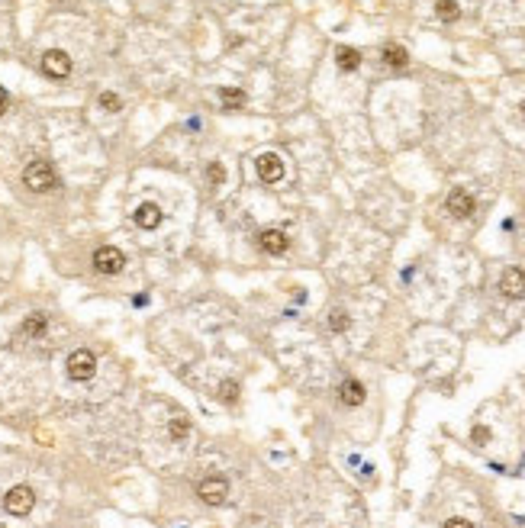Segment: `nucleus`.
Wrapping results in <instances>:
<instances>
[{
	"label": "nucleus",
	"instance_id": "13",
	"mask_svg": "<svg viewBox=\"0 0 525 528\" xmlns=\"http://www.w3.org/2000/svg\"><path fill=\"white\" fill-rule=\"evenodd\" d=\"M48 329V316L46 313H33L23 319V325H19V335H26V338H42Z\"/></svg>",
	"mask_w": 525,
	"mask_h": 528
},
{
	"label": "nucleus",
	"instance_id": "10",
	"mask_svg": "<svg viewBox=\"0 0 525 528\" xmlns=\"http://www.w3.org/2000/svg\"><path fill=\"white\" fill-rule=\"evenodd\" d=\"M365 397H367V390H365V383H361V380H355V377L342 380V387H338V399H342L345 406H361V403H365Z\"/></svg>",
	"mask_w": 525,
	"mask_h": 528
},
{
	"label": "nucleus",
	"instance_id": "23",
	"mask_svg": "<svg viewBox=\"0 0 525 528\" xmlns=\"http://www.w3.org/2000/svg\"><path fill=\"white\" fill-rule=\"evenodd\" d=\"M487 438H490V428H483V426L474 428V441H477V445H480V441H487Z\"/></svg>",
	"mask_w": 525,
	"mask_h": 528
},
{
	"label": "nucleus",
	"instance_id": "8",
	"mask_svg": "<svg viewBox=\"0 0 525 528\" xmlns=\"http://www.w3.org/2000/svg\"><path fill=\"white\" fill-rule=\"evenodd\" d=\"M499 290L513 300H522L525 297V271L522 268H506L503 277H499Z\"/></svg>",
	"mask_w": 525,
	"mask_h": 528
},
{
	"label": "nucleus",
	"instance_id": "19",
	"mask_svg": "<svg viewBox=\"0 0 525 528\" xmlns=\"http://www.w3.org/2000/svg\"><path fill=\"white\" fill-rule=\"evenodd\" d=\"M348 322H351V319H348L345 309H335V313L329 316V329H332V332H345Z\"/></svg>",
	"mask_w": 525,
	"mask_h": 528
},
{
	"label": "nucleus",
	"instance_id": "17",
	"mask_svg": "<svg viewBox=\"0 0 525 528\" xmlns=\"http://www.w3.org/2000/svg\"><path fill=\"white\" fill-rule=\"evenodd\" d=\"M435 13H439L441 23H454L461 17V7H458V0H439L435 3Z\"/></svg>",
	"mask_w": 525,
	"mask_h": 528
},
{
	"label": "nucleus",
	"instance_id": "3",
	"mask_svg": "<svg viewBox=\"0 0 525 528\" xmlns=\"http://www.w3.org/2000/svg\"><path fill=\"white\" fill-rule=\"evenodd\" d=\"M33 506H36V493H33V486H26V483L10 486L7 496H3V509H7L10 516H17V519L29 516V512H33Z\"/></svg>",
	"mask_w": 525,
	"mask_h": 528
},
{
	"label": "nucleus",
	"instance_id": "2",
	"mask_svg": "<svg viewBox=\"0 0 525 528\" xmlns=\"http://www.w3.org/2000/svg\"><path fill=\"white\" fill-rule=\"evenodd\" d=\"M68 377L77 380V383H84V380H91L97 374V358L91 348H75V352L68 354Z\"/></svg>",
	"mask_w": 525,
	"mask_h": 528
},
{
	"label": "nucleus",
	"instance_id": "12",
	"mask_svg": "<svg viewBox=\"0 0 525 528\" xmlns=\"http://www.w3.org/2000/svg\"><path fill=\"white\" fill-rule=\"evenodd\" d=\"M136 226L139 229H158L161 226V219H165V213H161V206L158 203H142L139 210H136Z\"/></svg>",
	"mask_w": 525,
	"mask_h": 528
},
{
	"label": "nucleus",
	"instance_id": "1",
	"mask_svg": "<svg viewBox=\"0 0 525 528\" xmlns=\"http://www.w3.org/2000/svg\"><path fill=\"white\" fill-rule=\"evenodd\" d=\"M23 184L29 187V190H36V194H48V190H55L58 187V174H55V167H52V161H29L26 167H23Z\"/></svg>",
	"mask_w": 525,
	"mask_h": 528
},
{
	"label": "nucleus",
	"instance_id": "26",
	"mask_svg": "<svg viewBox=\"0 0 525 528\" xmlns=\"http://www.w3.org/2000/svg\"><path fill=\"white\" fill-rule=\"evenodd\" d=\"M519 110H522V116H525V100H522V107H519Z\"/></svg>",
	"mask_w": 525,
	"mask_h": 528
},
{
	"label": "nucleus",
	"instance_id": "6",
	"mask_svg": "<svg viewBox=\"0 0 525 528\" xmlns=\"http://www.w3.org/2000/svg\"><path fill=\"white\" fill-rule=\"evenodd\" d=\"M122 264H126V258H122V251L113 248V245H100V248L94 251V268L100 271V274H120Z\"/></svg>",
	"mask_w": 525,
	"mask_h": 528
},
{
	"label": "nucleus",
	"instance_id": "11",
	"mask_svg": "<svg viewBox=\"0 0 525 528\" xmlns=\"http://www.w3.org/2000/svg\"><path fill=\"white\" fill-rule=\"evenodd\" d=\"M258 245H261L268 255H284V251L291 248V239H287L281 229H264L261 235H258Z\"/></svg>",
	"mask_w": 525,
	"mask_h": 528
},
{
	"label": "nucleus",
	"instance_id": "9",
	"mask_svg": "<svg viewBox=\"0 0 525 528\" xmlns=\"http://www.w3.org/2000/svg\"><path fill=\"white\" fill-rule=\"evenodd\" d=\"M474 206L477 203H474V197H470L464 187H454V190L448 194V213L458 216V219H464V216L474 213Z\"/></svg>",
	"mask_w": 525,
	"mask_h": 528
},
{
	"label": "nucleus",
	"instance_id": "14",
	"mask_svg": "<svg viewBox=\"0 0 525 528\" xmlns=\"http://www.w3.org/2000/svg\"><path fill=\"white\" fill-rule=\"evenodd\" d=\"M335 65L342 68V71H355L358 65H361V52L351 46H338L335 48Z\"/></svg>",
	"mask_w": 525,
	"mask_h": 528
},
{
	"label": "nucleus",
	"instance_id": "4",
	"mask_svg": "<svg viewBox=\"0 0 525 528\" xmlns=\"http://www.w3.org/2000/svg\"><path fill=\"white\" fill-rule=\"evenodd\" d=\"M197 496L207 502V506H223L225 496H229V483H225L223 477H207V480H200Z\"/></svg>",
	"mask_w": 525,
	"mask_h": 528
},
{
	"label": "nucleus",
	"instance_id": "7",
	"mask_svg": "<svg viewBox=\"0 0 525 528\" xmlns=\"http://www.w3.org/2000/svg\"><path fill=\"white\" fill-rule=\"evenodd\" d=\"M255 167H258V177H261L264 184H277V181L284 177V161L274 155V152H264V155H258Z\"/></svg>",
	"mask_w": 525,
	"mask_h": 528
},
{
	"label": "nucleus",
	"instance_id": "25",
	"mask_svg": "<svg viewBox=\"0 0 525 528\" xmlns=\"http://www.w3.org/2000/svg\"><path fill=\"white\" fill-rule=\"evenodd\" d=\"M7 107H10V97H7V91H3V87H0V116H3V113H7Z\"/></svg>",
	"mask_w": 525,
	"mask_h": 528
},
{
	"label": "nucleus",
	"instance_id": "21",
	"mask_svg": "<svg viewBox=\"0 0 525 528\" xmlns=\"http://www.w3.org/2000/svg\"><path fill=\"white\" fill-rule=\"evenodd\" d=\"M100 107H104L107 113H116V110H120V97H116L113 91H104V93H100Z\"/></svg>",
	"mask_w": 525,
	"mask_h": 528
},
{
	"label": "nucleus",
	"instance_id": "5",
	"mask_svg": "<svg viewBox=\"0 0 525 528\" xmlns=\"http://www.w3.org/2000/svg\"><path fill=\"white\" fill-rule=\"evenodd\" d=\"M42 71H46L48 78H55V81L68 78L71 75V58H68V52H62V48H48L46 55H42Z\"/></svg>",
	"mask_w": 525,
	"mask_h": 528
},
{
	"label": "nucleus",
	"instance_id": "22",
	"mask_svg": "<svg viewBox=\"0 0 525 528\" xmlns=\"http://www.w3.org/2000/svg\"><path fill=\"white\" fill-rule=\"evenodd\" d=\"M207 181H210V184H223V181H225V171H223V165H219V161H213V165L207 167Z\"/></svg>",
	"mask_w": 525,
	"mask_h": 528
},
{
	"label": "nucleus",
	"instance_id": "16",
	"mask_svg": "<svg viewBox=\"0 0 525 528\" xmlns=\"http://www.w3.org/2000/svg\"><path fill=\"white\" fill-rule=\"evenodd\" d=\"M219 100H223L225 110H239L245 103V91L242 87H223V91H219Z\"/></svg>",
	"mask_w": 525,
	"mask_h": 528
},
{
	"label": "nucleus",
	"instance_id": "24",
	"mask_svg": "<svg viewBox=\"0 0 525 528\" xmlns=\"http://www.w3.org/2000/svg\"><path fill=\"white\" fill-rule=\"evenodd\" d=\"M445 528H474V525H470L468 519H448L445 522Z\"/></svg>",
	"mask_w": 525,
	"mask_h": 528
},
{
	"label": "nucleus",
	"instance_id": "15",
	"mask_svg": "<svg viewBox=\"0 0 525 528\" xmlns=\"http://www.w3.org/2000/svg\"><path fill=\"white\" fill-rule=\"evenodd\" d=\"M384 62H387L390 68H403L406 62H409V55H406L403 46H396V42H387V46H384Z\"/></svg>",
	"mask_w": 525,
	"mask_h": 528
},
{
	"label": "nucleus",
	"instance_id": "18",
	"mask_svg": "<svg viewBox=\"0 0 525 528\" xmlns=\"http://www.w3.org/2000/svg\"><path fill=\"white\" fill-rule=\"evenodd\" d=\"M168 432H171V438H174V441H184V438L190 435V419H187V416H178V419H171Z\"/></svg>",
	"mask_w": 525,
	"mask_h": 528
},
{
	"label": "nucleus",
	"instance_id": "20",
	"mask_svg": "<svg viewBox=\"0 0 525 528\" xmlns=\"http://www.w3.org/2000/svg\"><path fill=\"white\" fill-rule=\"evenodd\" d=\"M219 397H223L225 403H235V399H239V383H235V380H223V383H219Z\"/></svg>",
	"mask_w": 525,
	"mask_h": 528
}]
</instances>
